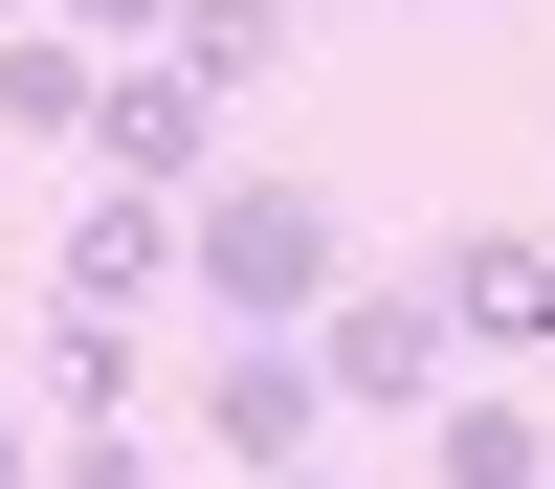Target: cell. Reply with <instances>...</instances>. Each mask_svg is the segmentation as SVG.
I'll return each mask as SVG.
<instances>
[{
  "mask_svg": "<svg viewBox=\"0 0 555 489\" xmlns=\"http://www.w3.org/2000/svg\"><path fill=\"white\" fill-rule=\"evenodd\" d=\"M156 289H178V201H112V178H89L67 245H44V311H112V334H133Z\"/></svg>",
  "mask_w": 555,
  "mask_h": 489,
  "instance_id": "6",
  "label": "cell"
},
{
  "mask_svg": "<svg viewBox=\"0 0 555 489\" xmlns=\"http://www.w3.org/2000/svg\"><path fill=\"white\" fill-rule=\"evenodd\" d=\"M423 289H444V334H467V356H555V245H533V222H444Z\"/></svg>",
  "mask_w": 555,
  "mask_h": 489,
  "instance_id": "5",
  "label": "cell"
},
{
  "mask_svg": "<svg viewBox=\"0 0 555 489\" xmlns=\"http://www.w3.org/2000/svg\"><path fill=\"white\" fill-rule=\"evenodd\" d=\"M289 44H311V23H289V0H178V67H201V89H222V112H245V89H267V67H289Z\"/></svg>",
  "mask_w": 555,
  "mask_h": 489,
  "instance_id": "10",
  "label": "cell"
},
{
  "mask_svg": "<svg viewBox=\"0 0 555 489\" xmlns=\"http://www.w3.org/2000/svg\"><path fill=\"white\" fill-rule=\"evenodd\" d=\"M311 356H334V423H444V400H467V334H444L423 267H356V289L311 311Z\"/></svg>",
  "mask_w": 555,
  "mask_h": 489,
  "instance_id": "2",
  "label": "cell"
},
{
  "mask_svg": "<svg viewBox=\"0 0 555 489\" xmlns=\"http://www.w3.org/2000/svg\"><path fill=\"white\" fill-rule=\"evenodd\" d=\"M23 400H44L67 445H112V423H133V334H112V311H23Z\"/></svg>",
  "mask_w": 555,
  "mask_h": 489,
  "instance_id": "7",
  "label": "cell"
},
{
  "mask_svg": "<svg viewBox=\"0 0 555 489\" xmlns=\"http://www.w3.org/2000/svg\"><path fill=\"white\" fill-rule=\"evenodd\" d=\"M289 23H334V0H289Z\"/></svg>",
  "mask_w": 555,
  "mask_h": 489,
  "instance_id": "14",
  "label": "cell"
},
{
  "mask_svg": "<svg viewBox=\"0 0 555 489\" xmlns=\"http://www.w3.org/2000/svg\"><path fill=\"white\" fill-rule=\"evenodd\" d=\"M89 112H112V67H89L67 23H0V133H23V156H89Z\"/></svg>",
  "mask_w": 555,
  "mask_h": 489,
  "instance_id": "8",
  "label": "cell"
},
{
  "mask_svg": "<svg viewBox=\"0 0 555 489\" xmlns=\"http://www.w3.org/2000/svg\"><path fill=\"white\" fill-rule=\"evenodd\" d=\"M178 289H201L222 334H311V311L356 289V222H334V178H267V156H222L201 201H178Z\"/></svg>",
  "mask_w": 555,
  "mask_h": 489,
  "instance_id": "1",
  "label": "cell"
},
{
  "mask_svg": "<svg viewBox=\"0 0 555 489\" xmlns=\"http://www.w3.org/2000/svg\"><path fill=\"white\" fill-rule=\"evenodd\" d=\"M89 178H112V201H201V178H222V89L178 67V44H156V67H112V112H89Z\"/></svg>",
  "mask_w": 555,
  "mask_h": 489,
  "instance_id": "4",
  "label": "cell"
},
{
  "mask_svg": "<svg viewBox=\"0 0 555 489\" xmlns=\"http://www.w3.org/2000/svg\"><path fill=\"white\" fill-rule=\"evenodd\" d=\"M289 489H356V467H289Z\"/></svg>",
  "mask_w": 555,
  "mask_h": 489,
  "instance_id": "13",
  "label": "cell"
},
{
  "mask_svg": "<svg viewBox=\"0 0 555 489\" xmlns=\"http://www.w3.org/2000/svg\"><path fill=\"white\" fill-rule=\"evenodd\" d=\"M44 489H156V445L112 423V445H67V467H44Z\"/></svg>",
  "mask_w": 555,
  "mask_h": 489,
  "instance_id": "11",
  "label": "cell"
},
{
  "mask_svg": "<svg viewBox=\"0 0 555 489\" xmlns=\"http://www.w3.org/2000/svg\"><path fill=\"white\" fill-rule=\"evenodd\" d=\"M0 489H44V400H0Z\"/></svg>",
  "mask_w": 555,
  "mask_h": 489,
  "instance_id": "12",
  "label": "cell"
},
{
  "mask_svg": "<svg viewBox=\"0 0 555 489\" xmlns=\"http://www.w3.org/2000/svg\"><path fill=\"white\" fill-rule=\"evenodd\" d=\"M423 489H555V400H444V423H423Z\"/></svg>",
  "mask_w": 555,
  "mask_h": 489,
  "instance_id": "9",
  "label": "cell"
},
{
  "mask_svg": "<svg viewBox=\"0 0 555 489\" xmlns=\"http://www.w3.org/2000/svg\"><path fill=\"white\" fill-rule=\"evenodd\" d=\"M201 445H222V489L334 467V356H311V334H222L201 356Z\"/></svg>",
  "mask_w": 555,
  "mask_h": 489,
  "instance_id": "3",
  "label": "cell"
}]
</instances>
